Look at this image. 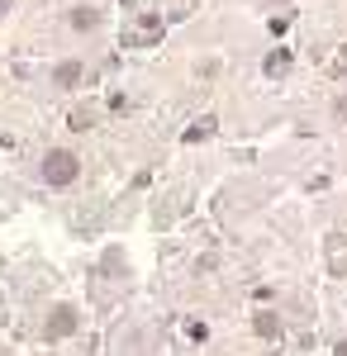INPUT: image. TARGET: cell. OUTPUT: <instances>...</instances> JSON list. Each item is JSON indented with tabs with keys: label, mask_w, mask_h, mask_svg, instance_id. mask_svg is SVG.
<instances>
[{
	"label": "cell",
	"mask_w": 347,
	"mask_h": 356,
	"mask_svg": "<svg viewBox=\"0 0 347 356\" xmlns=\"http://www.w3.org/2000/svg\"><path fill=\"white\" fill-rule=\"evenodd\" d=\"M81 76H86V67H81L77 57H67V62H57V67H53V86H62V90L81 86Z\"/></svg>",
	"instance_id": "4"
},
{
	"label": "cell",
	"mask_w": 347,
	"mask_h": 356,
	"mask_svg": "<svg viewBox=\"0 0 347 356\" xmlns=\"http://www.w3.org/2000/svg\"><path fill=\"white\" fill-rule=\"evenodd\" d=\"M333 356H347V337H343V342H338V347H333Z\"/></svg>",
	"instance_id": "9"
},
{
	"label": "cell",
	"mask_w": 347,
	"mask_h": 356,
	"mask_svg": "<svg viewBox=\"0 0 347 356\" xmlns=\"http://www.w3.org/2000/svg\"><path fill=\"white\" fill-rule=\"evenodd\" d=\"M252 332H257V337H267V342H281L286 323H281V314H276V309H262V314H252Z\"/></svg>",
	"instance_id": "3"
},
{
	"label": "cell",
	"mask_w": 347,
	"mask_h": 356,
	"mask_svg": "<svg viewBox=\"0 0 347 356\" xmlns=\"http://www.w3.org/2000/svg\"><path fill=\"white\" fill-rule=\"evenodd\" d=\"M38 176H43L53 191H67V186H77V176H81V157L72 152V147H48Z\"/></svg>",
	"instance_id": "1"
},
{
	"label": "cell",
	"mask_w": 347,
	"mask_h": 356,
	"mask_svg": "<svg viewBox=\"0 0 347 356\" xmlns=\"http://www.w3.org/2000/svg\"><path fill=\"white\" fill-rule=\"evenodd\" d=\"M77 328H81V309L77 304H53L48 318H43V337H48V342H67Z\"/></svg>",
	"instance_id": "2"
},
{
	"label": "cell",
	"mask_w": 347,
	"mask_h": 356,
	"mask_svg": "<svg viewBox=\"0 0 347 356\" xmlns=\"http://www.w3.org/2000/svg\"><path fill=\"white\" fill-rule=\"evenodd\" d=\"M72 29H77V33H91V29H100V10H91V5H77V10H72Z\"/></svg>",
	"instance_id": "5"
},
{
	"label": "cell",
	"mask_w": 347,
	"mask_h": 356,
	"mask_svg": "<svg viewBox=\"0 0 347 356\" xmlns=\"http://www.w3.org/2000/svg\"><path fill=\"white\" fill-rule=\"evenodd\" d=\"M10 10H15V0H0V19H5V15H10Z\"/></svg>",
	"instance_id": "8"
},
{
	"label": "cell",
	"mask_w": 347,
	"mask_h": 356,
	"mask_svg": "<svg viewBox=\"0 0 347 356\" xmlns=\"http://www.w3.org/2000/svg\"><path fill=\"white\" fill-rule=\"evenodd\" d=\"M333 119H347V95H338V100H333Z\"/></svg>",
	"instance_id": "7"
},
{
	"label": "cell",
	"mask_w": 347,
	"mask_h": 356,
	"mask_svg": "<svg viewBox=\"0 0 347 356\" xmlns=\"http://www.w3.org/2000/svg\"><path fill=\"white\" fill-rule=\"evenodd\" d=\"M262 67H267V76H276V72H286V67H291V53H271Z\"/></svg>",
	"instance_id": "6"
}]
</instances>
